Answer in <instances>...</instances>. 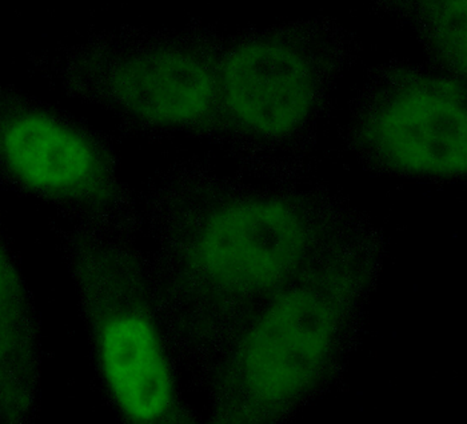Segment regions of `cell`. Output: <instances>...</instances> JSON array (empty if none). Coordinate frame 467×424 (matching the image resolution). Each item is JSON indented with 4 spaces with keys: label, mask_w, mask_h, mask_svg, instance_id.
<instances>
[{
    "label": "cell",
    "mask_w": 467,
    "mask_h": 424,
    "mask_svg": "<svg viewBox=\"0 0 467 424\" xmlns=\"http://www.w3.org/2000/svg\"><path fill=\"white\" fill-rule=\"evenodd\" d=\"M345 313L341 284L324 276L299 278L267 299L222 372V422H269L306 399L330 370Z\"/></svg>",
    "instance_id": "cell-1"
},
{
    "label": "cell",
    "mask_w": 467,
    "mask_h": 424,
    "mask_svg": "<svg viewBox=\"0 0 467 424\" xmlns=\"http://www.w3.org/2000/svg\"><path fill=\"white\" fill-rule=\"evenodd\" d=\"M77 265L92 350L112 403L132 423L174 422L177 380L137 264L111 244L90 243Z\"/></svg>",
    "instance_id": "cell-2"
},
{
    "label": "cell",
    "mask_w": 467,
    "mask_h": 424,
    "mask_svg": "<svg viewBox=\"0 0 467 424\" xmlns=\"http://www.w3.org/2000/svg\"><path fill=\"white\" fill-rule=\"evenodd\" d=\"M307 213L276 196L222 202L192 224L181 250L184 278L218 305L266 302L298 281L313 253Z\"/></svg>",
    "instance_id": "cell-3"
},
{
    "label": "cell",
    "mask_w": 467,
    "mask_h": 424,
    "mask_svg": "<svg viewBox=\"0 0 467 424\" xmlns=\"http://www.w3.org/2000/svg\"><path fill=\"white\" fill-rule=\"evenodd\" d=\"M3 166L23 189L86 210L119 199V181L105 147L70 120L36 107L3 115Z\"/></svg>",
    "instance_id": "cell-4"
},
{
    "label": "cell",
    "mask_w": 467,
    "mask_h": 424,
    "mask_svg": "<svg viewBox=\"0 0 467 424\" xmlns=\"http://www.w3.org/2000/svg\"><path fill=\"white\" fill-rule=\"evenodd\" d=\"M362 140L389 169L450 179L467 169L466 92L451 78L400 85L368 112Z\"/></svg>",
    "instance_id": "cell-5"
},
{
    "label": "cell",
    "mask_w": 467,
    "mask_h": 424,
    "mask_svg": "<svg viewBox=\"0 0 467 424\" xmlns=\"http://www.w3.org/2000/svg\"><path fill=\"white\" fill-rule=\"evenodd\" d=\"M216 74L221 109L234 126L253 137H288L307 122L316 107L313 63L290 43H242L226 55Z\"/></svg>",
    "instance_id": "cell-6"
},
{
    "label": "cell",
    "mask_w": 467,
    "mask_h": 424,
    "mask_svg": "<svg viewBox=\"0 0 467 424\" xmlns=\"http://www.w3.org/2000/svg\"><path fill=\"white\" fill-rule=\"evenodd\" d=\"M106 88L125 114L167 129L204 126L221 109L216 71L180 47L127 55L109 71Z\"/></svg>",
    "instance_id": "cell-7"
},
{
    "label": "cell",
    "mask_w": 467,
    "mask_h": 424,
    "mask_svg": "<svg viewBox=\"0 0 467 424\" xmlns=\"http://www.w3.org/2000/svg\"><path fill=\"white\" fill-rule=\"evenodd\" d=\"M36 336L30 303L16 262L5 248L0 258V418L27 417L36 395Z\"/></svg>",
    "instance_id": "cell-8"
},
{
    "label": "cell",
    "mask_w": 467,
    "mask_h": 424,
    "mask_svg": "<svg viewBox=\"0 0 467 424\" xmlns=\"http://www.w3.org/2000/svg\"><path fill=\"white\" fill-rule=\"evenodd\" d=\"M434 50L455 71H466V2L435 3L426 13Z\"/></svg>",
    "instance_id": "cell-9"
}]
</instances>
